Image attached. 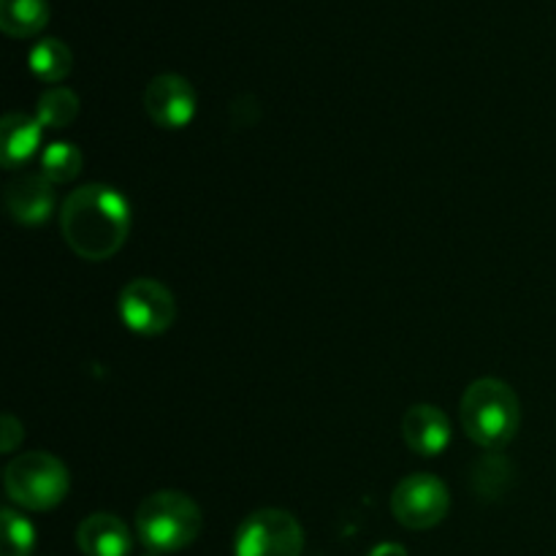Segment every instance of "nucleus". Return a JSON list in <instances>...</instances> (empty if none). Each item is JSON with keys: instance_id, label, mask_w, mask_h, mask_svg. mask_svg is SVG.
I'll return each mask as SVG.
<instances>
[{"instance_id": "obj_1", "label": "nucleus", "mask_w": 556, "mask_h": 556, "mask_svg": "<svg viewBox=\"0 0 556 556\" xmlns=\"http://www.w3.org/2000/svg\"><path fill=\"white\" fill-rule=\"evenodd\" d=\"M60 231L79 258L106 261L128 239L130 204L109 185L76 188L60 210Z\"/></svg>"}, {"instance_id": "obj_2", "label": "nucleus", "mask_w": 556, "mask_h": 556, "mask_svg": "<svg viewBox=\"0 0 556 556\" xmlns=\"http://www.w3.org/2000/svg\"><path fill=\"white\" fill-rule=\"evenodd\" d=\"M462 427L486 451H503L521 424V402L505 380L481 378L462 396Z\"/></svg>"}, {"instance_id": "obj_3", "label": "nucleus", "mask_w": 556, "mask_h": 556, "mask_svg": "<svg viewBox=\"0 0 556 556\" xmlns=\"http://www.w3.org/2000/svg\"><path fill=\"white\" fill-rule=\"evenodd\" d=\"M136 532L150 552H182L201 535V508L182 492H155L136 510Z\"/></svg>"}, {"instance_id": "obj_4", "label": "nucleus", "mask_w": 556, "mask_h": 556, "mask_svg": "<svg viewBox=\"0 0 556 556\" xmlns=\"http://www.w3.org/2000/svg\"><path fill=\"white\" fill-rule=\"evenodd\" d=\"M5 494L25 510H52L65 500L71 486L68 467L47 451H30L5 467Z\"/></svg>"}, {"instance_id": "obj_5", "label": "nucleus", "mask_w": 556, "mask_h": 556, "mask_svg": "<svg viewBox=\"0 0 556 556\" xmlns=\"http://www.w3.org/2000/svg\"><path fill=\"white\" fill-rule=\"evenodd\" d=\"M304 532L288 510L261 508L239 525L233 556H302Z\"/></svg>"}, {"instance_id": "obj_6", "label": "nucleus", "mask_w": 556, "mask_h": 556, "mask_svg": "<svg viewBox=\"0 0 556 556\" xmlns=\"http://www.w3.org/2000/svg\"><path fill=\"white\" fill-rule=\"evenodd\" d=\"M448 489L432 472L407 476L391 494V514L407 530H432L448 516Z\"/></svg>"}, {"instance_id": "obj_7", "label": "nucleus", "mask_w": 556, "mask_h": 556, "mask_svg": "<svg viewBox=\"0 0 556 556\" xmlns=\"http://www.w3.org/2000/svg\"><path fill=\"white\" fill-rule=\"evenodd\" d=\"M119 318L136 334L157 337L172 329L177 318V302L163 282L139 277L119 293Z\"/></svg>"}, {"instance_id": "obj_8", "label": "nucleus", "mask_w": 556, "mask_h": 556, "mask_svg": "<svg viewBox=\"0 0 556 556\" xmlns=\"http://www.w3.org/2000/svg\"><path fill=\"white\" fill-rule=\"evenodd\" d=\"M199 96L193 85L179 74H161L147 85L144 109L155 125L166 130H179L195 117Z\"/></svg>"}, {"instance_id": "obj_9", "label": "nucleus", "mask_w": 556, "mask_h": 556, "mask_svg": "<svg viewBox=\"0 0 556 556\" xmlns=\"http://www.w3.org/2000/svg\"><path fill=\"white\" fill-rule=\"evenodd\" d=\"M402 438L418 456H440L451 445V421L438 405H413L402 418Z\"/></svg>"}, {"instance_id": "obj_10", "label": "nucleus", "mask_w": 556, "mask_h": 556, "mask_svg": "<svg viewBox=\"0 0 556 556\" xmlns=\"http://www.w3.org/2000/svg\"><path fill=\"white\" fill-rule=\"evenodd\" d=\"M5 206L9 215L22 226L47 223L54 210V190L43 174H20L5 185Z\"/></svg>"}, {"instance_id": "obj_11", "label": "nucleus", "mask_w": 556, "mask_h": 556, "mask_svg": "<svg viewBox=\"0 0 556 556\" xmlns=\"http://www.w3.org/2000/svg\"><path fill=\"white\" fill-rule=\"evenodd\" d=\"M76 543L85 556H128L134 548L130 532L114 514H92L76 530Z\"/></svg>"}, {"instance_id": "obj_12", "label": "nucleus", "mask_w": 556, "mask_h": 556, "mask_svg": "<svg viewBox=\"0 0 556 556\" xmlns=\"http://www.w3.org/2000/svg\"><path fill=\"white\" fill-rule=\"evenodd\" d=\"M41 123L30 114H5L3 123H0V157H3V166L14 168L30 161L36 155L38 144H41Z\"/></svg>"}, {"instance_id": "obj_13", "label": "nucleus", "mask_w": 556, "mask_h": 556, "mask_svg": "<svg viewBox=\"0 0 556 556\" xmlns=\"http://www.w3.org/2000/svg\"><path fill=\"white\" fill-rule=\"evenodd\" d=\"M49 22L47 0H0V27L11 38H30Z\"/></svg>"}, {"instance_id": "obj_14", "label": "nucleus", "mask_w": 556, "mask_h": 556, "mask_svg": "<svg viewBox=\"0 0 556 556\" xmlns=\"http://www.w3.org/2000/svg\"><path fill=\"white\" fill-rule=\"evenodd\" d=\"M71 49L60 38H43L30 49V71L43 81H63L71 74Z\"/></svg>"}, {"instance_id": "obj_15", "label": "nucleus", "mask_w": 556, "mask_h": 556, "mask_svg": "<svg viewBox=\"0 0 556 556\" xmlns=\"http://www.w3.org/2000/svg\"><path fill=\"white\" fill-rule=\"evenodd\" d=\"M76 114H79V98L68 87H52L38 98L36 119L41 123V128H65V125L74 123Z\"/></svg>"}, {"instance_id": "obj_16", "label": "nucleus", "mask_w": 556, "mask_h": 556, "mask_svg": "<svg viewBox=\"0 0 556 556\" xmlns=\"http://www.w3.org/2000/svg\"><path fill=\"white\" fill-rule=\"evenodd\" d=\"M81 172V152L71 141H52L41 152V174L52 185L74 182Z\"/></svg>"}, {"instance_id": "obj_17", "label": "nucleus", "mask_w": 556, "mask_h": 556, "mask_svg": "<svg viewBox=\"0 0 556 556\" xmlns=\"http://www.w3.org/2000/svg\"><path fill=\"white\" fill-rule=\"evenodd\" d=\"M510 476H514V470H510L508 459L500 454H489L472 470V483H476L478 494H483L486 500H494L508 492Z\"/></svg>"}, {"instance_id": "obj_18", "label": "nucleus", "mask_w": 556, "mask_h": 556, "mask_svg": "<svg viewBox=\"0 0 556 556\" xmlns=\"http://www.w3.org/2000/svg\"><path fill=\"white\" fill-rule=\"evenodd\" d=\"M3 552L0 556H30L36 546V532L33 525L16 510H3Z\"/></svg>"}, {"instance_id": "obj_19", "label": "nucleus", "mask_w": 556, "mask_h": 556, "mask_svg": "<svg viewBox=\"0 0 556 556\" xmlns=\"http://www.w3.org/2000/svg\"><path fill=\"white\" fill-rule=\"evenodd\" d=\"M0 429H3V432H0V448H3V454H11V451L22 443V434H25L22 432V424L16 421L14 416H9V413H5Z\"/></svg>"}, {"instance_id": "obj_20", "label": "nucleus", "mask_w": 556, "mask_h": 556, "mask_svg": "<svg viewBox=\"0 0 556 556\" xmlns=\"http://www.w3.org/2000/svg\"><path fill=\"white\" fill-rule=\"evenodd\" d=\"M367 556H407V548L400 543H378Z\"/></svg>"}, {"instance_id": "obj_21", "label": "nucleus", "mask_w": 556, "mask_h": 556, "mask_svg": "<svg viewBox=\"0 0 556 556\" xmlns=\"http://www.w3.org/2000/svg\"><path fill=\"white\" fill-rule=\"evenodd\" d=\"M144 556H157V554H155V552H150V554H144Z\"/></svg>"}]
</instances>
